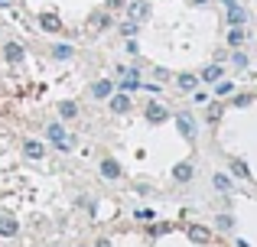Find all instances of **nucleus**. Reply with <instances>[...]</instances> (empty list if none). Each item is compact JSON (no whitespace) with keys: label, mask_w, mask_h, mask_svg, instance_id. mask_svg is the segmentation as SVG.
<instances>
[{"label":"nucleus","mask_w":257,"mask_h":247,"mask_svg":"<svg viewBox=\"0 0 257 247\" xmlns=\"http://www.w3.org/2000/svg\"><path fill=\"white\" fill-rule=\"evenodd\" d=\"M231 224H234V218H231V215H218V228H221V231H228Z\"/></svg>","instance_id":"24"},{"label":"nucleus","mask_w":257,"mask_h":247,"mask_svg":"<svg viewBox=\"0 0 257 247\" xmlns=\"http://www.w3.org/2000/svg\"><path fill=\"white\" fill-rule=\"evenodd\" d=\"M221 4H225V7H231V4H234V0H221Z\"/></svg>","instance_id":"29"},{"label":"nucleus","mask_w":257,"mask_h":247,"mask_svg":"<svg viewBox=\"0 0 257 247\" xmlns=\"http://www.w3.org/2000/svg\"><path fill=\"white\" fill-rule=\"evenodd\" d=\"M195 85H199V78H195V75H189V72H186V75H179V88L182 91H192Z\"/></svg>","instance_id":"15"},{"label":"nucleus","mask_w":257,"mask_h":247,"mask_svg":"<svg viewBox=\"0 0 257 247\" xmlns=\"http://www.w3.org/2000/svg\"><path fill=\"white\" fill-rule=\"evenodd\" d=\"M101 172H104L107 179H117L120 176V166L114 163V159H104V163H101Z\"/></svg>","instance_id":"10"},{"label":"nucleus","mask_w":257,"mask_h":247,"mask_svg":"<svg viewBox=\"0 0 257 247\" xmlns=\"http://www.w3.org/2000/svg\"><path fill=\"white\" fill-rule=\"evenodd\" d=\"M49 140L59 146V150H69V137H65L62 124H49Z\"/></svg>","instance_id":"1"},{"label":"nucleus","mask_w":257,"mask_h":247,"mask_svg":"<svg viewBox=\"0 0 257 247\" xmlns=\"http://www.w3.org/2000/svg\"><path fill=\"white\" fill-rule=\"evenodd\" d=\"M189 241H195V244H208V241H212V231L202 228V224H192V228H189Z\"/></svg>","instance_id":"3"},{"label":"nucleus","mask_w":257,"mask_h":247,"mask_svg":"<svg viewBox=\"0 0 257 247\" xmlns=\"http://www.w3.org/2000/svg\"><path fill=\"white\" fill-rule=\"evenodd\" d=\"M17 231H20V224L13 221V218H0V234H4V237H13Z\"/></svg>","instance_id":"8"},{"label":"nucleus","mask_w":257,"mask_h":247,"mask_svg":"<svg viewBox=\"0 0 257 247\" xmlns=\"http://www.w3.org/2000/svg\"><path fill=\"white\" fill-rule=\"evenodd\" d=\"M59 114H62V117H75L78 114V104L75 101H62V104H59Z\"/></svg>","instance_id":"14"},{"label":"nucleus","mask_w":257,"mask_h":247,"mask_svg":"<svg viewBox=\"0 0 257 247\" xmlns=\"http://www.w3.org/2000/svg\"><path fill=\"white\" fill-rule=\"evenodd\" d=\"M173 176L179 179V182H189V176H192V166H189V163H179V166L173 169Z\"/></svg>","instance_id":"11"},{"label":"nucleus","mask_w":257,"mask_h":247,"mask_svg":"<svg viewBox=\"0 0 257 247\" xmlns=\"http://www.w3.org/2000/svg\"><path fill=\"white\" fill-rule=\"evenodd\" d=\"M218 75H221V69H218V65H212V69H205V82H218Z\"/></svg>","instance_id":"23"},{"label":"nucleus","mask_w":257,"mask_h":247,"mask_svg":"<svg viewBox=\"0 0 257 247\" xmlns=\"http://www.w3.org/2000/svg\"><path fill=\"white\" fill-rule=\"evenodd\" d=\"M94 247H111V241H98V244H94Z\"/></svg>","instance_id":"28"},{"label":"nucleus","mask_w":257,"mask_h":247,"mask_svg":"<svg viewBox=\"0 0 257 247\" xmlns=\"http://www.w3.org/2000/svg\"><path fill=\"white\" fill-rule=\"evenodd\" d=\"M72 56H75L72 46H56V49H52V59H72Z\"/></svg>","instance_id":"17"},{"label":"nucleus","mask_w":257,"mask_h":247,"mask_svg":"<svg viewBox=\"0 0 257 247\" xmlns=\"http://www.w3.org/2000/svg\"><path fill=\"white\" fill-rule=\"evenodd\" d=\"M131 13H134V17H137V20H144V13H147V7H144V4H134V7H131Z\"/></svg>","instance_id":"26"},{"label":"nucleus","mask_w":257,"mask_h":247,"mask_svg":"<svg viewBox=\"0 0 257 247\" xmlns=\"http://www.w3.org/2000/svg\"><path fill=\"white\" fill-rule=\"evenodd\" d=\"M23 150H26V156H30V159H39V156L46 153V146L39 143V140H26V143H23Z\"/></svg>","instance_id":"7"},{"label":"nucleus","mask_w":257,"mask_h":247,"mask_svg":"<svg viewBox=\"0 0 257 247\" xmlns=\"http://www.w3.org/2000/svg\"><path fill=\"white\" fill-rule=\"evenodd\" d=\"M120 88H124V91H134V88H140V82H137V72H127V75H124V82H120Z\"/></svg>","instance_id":"12"},{"label":"nucleus","mask_w":257,"mask_h":247,"mask_svg":"<svg viewBox=\"0 0 257 247\" xmlns=\"http://www.w3.org/2000/svg\"><path fill=\"white\" fill-rule=\"evenodd\" d=\"M231 62L238 65V69H244V65H247V56H244V52H234V56H231Z\"/></svg>","instance_id":"25"},{"label":"nucleus","mask_w":257,"mask_h":247,"mask_svg":"<svg viewBox=\"0 0 257 247\" xmlns=\"http://www.w3.org/2000/svg\"><path fill=\"white\" fill-rule=\"evenodd\" d=\"M176 124H179V130H182V137H186V140H195V121L189 114H179V117H176Z\"/></svg>","instance_id":"2"},{"label":"nucleus","mask_w":257,"mask_h":247,"mask_svg":"<svg viewBox=\"0 0 257 247\" xmlns=\"http://www.w3.org/2000/svg\"><path fill=\"white\" fill-rule=\"evenodd\" d=\"M147 117H150L153 124H160V121H163V117H166V111L160 108V104H150V108H147Z\"/></svg>","instance_id":"13"},{"label":"nucleus","mask_w":257,"mask_h":247,"mask_svg":"<svg viewBox=\"0 0 257 247\" xmlns=\"http://www.w3.org/2000/svg\"><path fill=\"white\" fill-rule=\"evenodd\" d=\"M212 182H215V189H218V192H228V189H231V179H228V176H221V172L212 179Z\"/></svg>","instance_id":"18"},{"label":"nucleus","mask_w":257,"mask_h":247,"mask_svg":"<svg viewBox=\"0 0 257 247\" xmlns=\"http://www.w3.org/2000/svg\"><path fill=\"white\" fill-rule=\"evenodd\" d=\"M241 39H244V33H241V26H234V30L228 33V43H231V46H241Z\"/></svg>","instance_id":"20"},{"label":"nucleus","mask_w":257,"mask_h":247,"mask_svg":"<svg viewBox=\"0 0 257 247\" xmlns=\"http://www.w3.org/2000/svg\"><path fill=\"white\" fill-rule=\"evenodd\" d=\"M195 4H205V0H195Z\"/></svg>","instance_id":"30"},{"label":"nucleus","mask_w":257,"mask_h":247,"mask_svg":"<svg viewBox=\"0 0 257 247\" xmlns=\"http://www.w3.org/2000/svg\"><path fill=\"white\" fill-rule=\"evenodd\" d=\"M107 23H111V20H107L104 13H94V17H91V26H101V30H104Z\"/></svg>","instance_id":"22"},{"label":"nucleus","mask_w":257,"mask_h":247,"mask_svg":"<svg viewBox=\"0 0 257 247\" xmlns=\"http://www.w3.org/2000/svg\"><path fill=\"white\" fill-rule=\"evenodd\" d=\"M107 7H111V10H120V7H124V0H107Z\"/></svg>","instance_id":"27"},{"label":"nucleus","mask_w":257,"mask_h":247,"mask_svg":"<svg viewBox=\"0 0 257 247\" xmlns=\"http://www.w3.org/2000/svg\"><path fill=\"white\" fill-rule=\"evenodd\" d=\"M39 23H43V30H49V33H59V30H62V20H59L56 13H43V17H39Z\"/></svg>","instance_id":"5"},{"label":"nucleus","mask_w":257,"mask_h":247,"mask_svg":"<svg viewBox=\"0 0 257 247\" xmlns=\"http://www.w3.org/2000/svg\"><path fill=\"white\" fill-rule=\"evenodd\" d=\"M4 59H7V62H23V46L7 43V46H4Z\"/></svg>","instance_id":"4"},{"label":"nucleus","mask_w":257,"mask_h":247,"mask_svg":"<svg viewBox=\"0 0 257 247\" xmlns=\"http://www.w3.org/2000/svg\"><path fill=\"white\" fill-rule=\"evenodd\" d=\"M231 88H234L231 82H218V88H215V95H221V98H225V95H231Z\"/></svg>","instance_id":"21"},{"label":"nucleus","mask_w":257,"mask_h":247,"mask_svg":"<svg viewBox=\"0 0 257 247\" xmlns=\"http://www.w3.org/2000/svg\"><path fill=\"white\" fill-rule=\"evenodd\" d=\"M111 88H114V85L101 78V82H94V85H91V95H94V98H107V95H111Z\"/></svg>","instance_id":"9"},{"label":"nucleus","mask_w":257,"mask_h":247,"mask_svg":"<svg viewBox=\"0 0 257 247\" xmlns=\"http://www.w3.org/2000/svg\"><path fill=\"white\" fill-rule=\"evenodd\" d=\"M111 111H114V114L131 111V98H127V91H124V95H117V98H111Z\"/></svg>","instance_id":"6"},{"label":"nucleus","mask_w":257,"mask_h":247,"mask_svg":"<svg viewBox=\"0 0 257 247\" xmlns=\"http://www.w3.org/2000/svg\"><path fill=\"white\" fill-rule=\"evenodd\" d=\"M228 20H231L234 26H241V23H244V10H238V7L231 4V7H228Z\"/></svg>","instance_id":"16"},{"label":"nucleus","mask_w":257,"mask_h":247,"mask_svg":"<svg viewBox=\"0 0 257 247\" xmlns=\"http://www.w3.org/2000/svg\"><path fill=\"white\" fill-rule=\"evenodd\" d=\"M231 172H234V176H241V179H247V176H251V172H247V166L241 163V159H234V163H231Z\"/></svg>","instance_id":"19"}]
</instances>
